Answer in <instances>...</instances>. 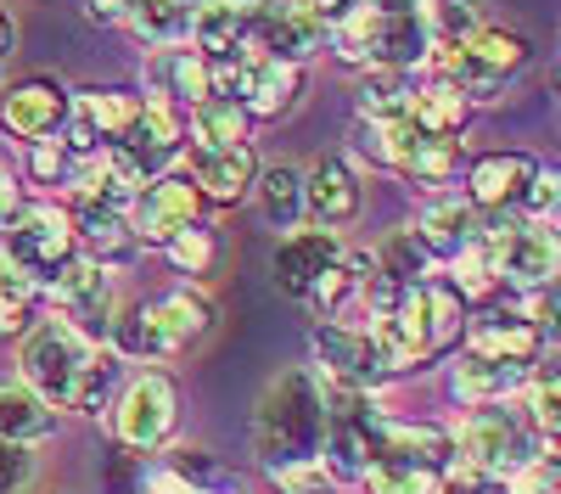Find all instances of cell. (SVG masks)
Here are the masks:
<instances>
[{"label": "cell", "mask_w": 561, "mask_h": 494, "mask_svg": "<svg viewBox=\"0 0 561 494\" xmlns=\"http://www.w3.org/2000/svg\"><path fill=\"white\" fill-rule=\"evenodd\" d=\"M169 259H174V269H185V276H208V269H214V231H203V225L192 219V225H185V231H174L169 242Z\"/></svg>", "instance_id": "obj_41"}, {"label": "cell", "mask_w": 561, "mask_h": 494, "mask_svg": "<svg viewBox=\"0 0 561 494\" xmlns=\"http://www.w3.org/2000/svg\"><path fill=\"white\" fill-rule=\"evenodd\" d=\"M174 416H180V393L163 371H147L135 377L118 404H113V433L124 449H158L169 433H174Z\"/></svg>", "instance_id": "obj_11"}, {"label": "cell", "mask_w": 561, "mask_h": 494, "mask_svg": "<svg viewBox=\"0 0 561 494\" xmlns=\"http://www.w3.org/2000/svg\"><path fill=\"white\" fill-rule=\"evenodd\" d=\"M147 84H152V102L197 107L208 96V57L203 51H158L147 62Z\"/></svg>", "instance_id": "obj_25"}, {"label": "cell", "mask_w": 561, "mask_h": 494, "mask_svg": "<svg viewBox=\"0 0 561 494\" xmlns=\"http://www.w3.org/2000/svg\"><path fill=\"white\" fill-rule=\"evenodd\" d=\"M415 237L433 248V259H455L478 237V203L472 197H433L415 219Z\"/></svg>", "instance_id": "obj_24"}, {"label": "cell", "mask_w": 561, "mask_h": 494, "mask_svg": "<svg viewBox=\"0 0 561 494\" xmlns=\"http://www.w3.org/2000/svg\"><path fill=\"white\" fill-rule=\"evenodd\" d=\"M460 298H494V287H500V259L483 248V242H466L460 253H455V282H449Z\"/></svg>", "instance_id": "obj_37"}, {"label": "cell", "mask_w": 561, "mask_h": 494, "mask_svg": "<svg viewBox=\"0 0 561 494\" xmlns=\"http://www.w3.org/2000/svg\"><path fill=\"white\" fill-rule=\"evenodd\" d=\"M460 141H455V135H427V141H421L415 147V158H410V180H421V186H438V180H449L455 169H460Z\"/></svg>", "instance_id": "obj_38"}, {"label": "cell", "mask_w": 561, "mask_h": 494, "mask_svg": "<svg viewBox=\"0 0 561 494\" xmlns=\"http://www.w3.org/2000/svg\"><path fill=\"white\" fill-rule=\"evenodd\" d=\"M192 135H197V152L242 147L248 141V107L230 102V96H203L192 107Z\"/></svg>", "instance_id": "obj_31"}, {"label": "cell", "mask_w": 561, "mask_h": 494, "mask_svg": "<svg viewBox=\"0 0 561 494\" xmlns=\"http://www.w3.org/2000/svg\"><path fill=\"white\" fill-rule=\"evenodd\" d=\"M377 461H404V467H427L444 472L455 461V438L427 422H388L377 416Z\"/></svg>", "instance_id": "obj_22"}, {"label": "cell", "mask_w": 561, "mask_h": 494, "mask_svg": "<svg viewBox=\"0 0 561 494\" xmlns=\"http://www.w3.org/2000/svg\"><path fill=\"white\" fill-rule=\"evenodd\" d=\"M253 192H259V214L275 225V231H293V225L309 214L304 208V174L293 163H275L253 180Z\"/></svg>", "instance_id": "obj_30"}, {"label": "cell", "mask_w": 561, "mask_h": 494, "mask_svg": "<svg viewBox=\"0 0 561 494\" xmlns=\"http://www.w3.org/2000/svg\"><path fill=\"white\" fill-rule=\"evenodd\" d=\"M314 354H320V377L348 382V388H370V382L388 377V366H382L377 343H370V332L365 326H348V321H320L314 326Z\"/></svg>", "instance_id": "obj_12"}, {"label": "cell", "mask_w": 561, "mask_h": 494, "mask_svg": "<svg viewBox=\"0 0 561 494\" xmlns=\"http://www.w3.org/2000/svg\"><path fill=\"white\" fill-rule=\"evenodd\" d=\"M34 282L28 276H18V269L0 259V337H12V332H23V321H28V309H34Z\"/></svg>", "instance_id": "obj_39"}, {"label": "cell", "mask_w": 561, "mask_h": 494, "mask_svg": "<svg viewBox=\"0 0 561 494\" xmlns=\"http://www.w3.org/2000/svg\"><path fill=\"white\" fill-rule=\"evenodd\" d=\"M79 253L73 242V214L39 203V208H18L7 225V242H0V259H7L18 276H28L34 287H51L62 276V264Z\"/></svg>", "instance_id": "obj_6"}, {"label": "cell", "mask_w": 561, "mask_h": 494, "mask_svg": "<svg viewBox=\"0 0 561 494\" xmlns=\"http://www.w3.org/2000/svg\"><path fill=\"white\" fill-rule=\"evenodd\" d=\"M73 242L84 248V259H96V264L129 259V253H135L129 208H113V203H96V197H79V208H73Z\"/></svg>", "instance_id": "obj_21"}, {"label": "cell", "mask_w": 561, "mask_h": 494, "mask_svg": "<svg viewBox=\"0 0 561 494\" xmlns=\"http://www.w3.org/2000/svg\"><path fill=\"white\" fill-rule=\"evenodd\" d=\"M500 282L523 287V292H539L550 282H561V231L550 219H534V225H517L511 242L500 248Z\"/></svg>", "instance_id": "obj_13"}, {"label": "cell", "mask_w": 561, "mask_h": 494, "mask_svg": "<svg viewBox=\"0 0 561 494\" xmlns=\"http://www.w3.org/2000/svg\"><path fill=\"white\" fill-rule=\"evenodd\" d=\"M28 169H34V180H45V186H57V180H68V169H73L68 141H51V135H39L34 152H28Z\"/></svg>", "instance_id": "obj_44"}, {"label": "cell", "mask_w": 561, "mask_h": 494, "mask_svg": "<svg viewBox=\"0 0 561 494\" xmlns=\"http://www.w3.org/2000/svg\"><path fill=\"white\" fill-rule=\"evenodd\" d=\"M410 96H415L410 68H370L359 79V90H354V107L370 124H388V118H404L410 113Z\"/></svg>", "instance_id": "obj_29"}, {"label": "cell", "mask_w": 561, "mask_h": 494, "mask_svg": "<svg viewBox=\"0 0 561 494\" xmlns=\"http://www.w3.org/2000/svg\"><path fill=\"white\" fill-rule=\"evenodd\" d=\"M332 39L343 62H370V68H415L433 51V28L415 7H370V0H354L332 23Z\"/></svg>", "instance_id": "obj_4"}, {"label": "cell", "mask_w": 561, "mask_h": 494, "mask_svg": "<svg viewBox=\"0 0 561 494\" xmlns=\"http://www.w3.org/2000/svg\"><path fill=\"white\" fill-rule=\"evenodd\" d=\"M12 39H18V28H12V18H7V12H0V57L12 51Z\"/></svg>", "instance_id": "obj_50"}, {"label": "cell", "mask_w": 561, "mask_h": 494, "mask_svg": "<svg viewBox=\"0 0 561 494\" xmlns=\"http://www.w3.org/2000/svg\"><path fill=\"white\" fill-rule=\"evenodd\" d=\"M84 7H90V18H102V23H124L135 0H84Z\"/></svg>", "instance_id": "obj_49"}, {"label": "cell", "mask_w": 561, "mask_h": 494, "mask_svg": "<svg viewBox=\"0 0 561 494\" xmlns=\"http://www.w3.org/2000/svg\"><path fill=\"white\" fill-rule=\"evenodd\" d=\"M528 62V39L511 34V28H478L472 39H449L438 73L460 90L466 102H494L511 73H523Z\"/></svg>", "instance_id": "obj_5"}, {"label": "cell", "mask_w": 561, "mask_h": 494, "mask_svg": "<svg viewBox=\"0 0 561 494\" xmlns=\"http://www.w3.org/2000/svg\"><path fill=\"white\" fill-rule=\"evenodd\" d=\"M51 298H57V309H62V321H68L73 332H84L90 343L113 332L118 298H113V276H107V264L73 253V259L62 264V276L51 282Z\"/></svg>", "instance_id": "obj_10"}, {"label": "cell", "mask_w": 561, "mask_h": 494, "mask_svg": "<svg viewBox=\"0 0 561 494\" xmlns=\"http://www.w3.org/2000/svg\"><path fill=\"white\" fill-rule=\"evenodd\" d=\"M460 332H466V354H483V359H511V366H528V359L539 354V337H534V326H528L523 309L489 303V309H478Z\"/></svg>", "instance_id": "obj_16"}, {"label": "cell", "mask_w": 561, "mask_h": 494, "mask_svg": "<svg viewBox=\"0 0 561 494\" xmlns=\"http://www.w3.org/2000/svg\"><path fill=\"white\" fill-rule=\"evenodd\" d=\"M370 7H415V0H370Z\"/></svg>", "instance_id": "obj_52"}, {"label": "cell", "mask_w": 561, "mask_h": 494, "mask_svg": "<svg viewBox=\"0 0 561 494\" xmlns=\"http://www.w3.org/2000/svg\"><path fill=\"white\" fill-rule=\"evenodd\" d=\"M0 124L23 141H39V135H57L68 124V90L57 79H23L12 84V96L0 102Z\"/></svg>", "instance_id": "obj_18"}, {"label": "cell", "mask_w": 561, "mask_h": 494, "mask_svg": "<svg viewBox=\"0 0 561 494\" xmlns=\"http://www.w3.org/2000/svg\"><path fill=\"white\" fill-rule=\"evenodd\" d=\"M197 203H203V192L192 186V180H180V174H158V180H147L140 186V197H135V242H169L174 231H185V225L197 219Z\"/></svg>", "instance_id": "obj_14"}, {"label": "cell", "mask_w": 561, "mask_h": 494, "mask_svg": "<svg viewBox=\"0 0 561 494\" xmlns=\"http://www.w3.org/2000/svg\"><path fill=\"white\" fill-rule=\"evenodd\" d=\"M259 0H197L192 7V39L203 57H237L253 51Z\"/></svg>", "instance_id": "obj_17"}, {"label": "cell", "mask_w": 561, "mask_h": 494, "mask_svg": "<svg viewBox=\"0 0 561 494\" xmlns=\"http://www.w3.org/2000/svg\"><path fill=\"white\" fill-rule=\"evenodd\" d=\"M433 28L444 39H472L483 28V0H433Z\"/></svg>", "instance_id": "obj_42"}, {"label": "cell", "mask_w": 561, "mask_h": 494, "mask_svg": "<svg viewBox=\"0 0 561 494\" xmlns=\"http://www.w3.org/2000/svg\"><path fill=\"white\" fill-rule=\"evenodd\" d=\"M517 494H561V456H534L517 472Z\"/></svg>", "instance_id": "obj_45"}, {"label": "cell", "mask_w": 561, "mask_h": 494, "mask_svg": "<svg viewBox=\"0 0 561 494\" xmlns=\"http://www.w3.org/2000/svg\"><path fill=\"white\" fill-rule=\"evenodd\" d=\"M325 39H332V18H325L314 0H259V23H253V51L259 57L309 62Z\"/></svg>", "instance_id": "obj_9"}, {"label": "cell", "mask_w": 561, "mask_h": 494, "mask_svg": "<svg viewBox=\"0 0 561 494\" xmlns=\"http://www.w3.org/2000/svg\"><path fill=\"white\" fill-rule=\"evenodd\" d=\"M359 180H354V169L343 163V158H314V169L304 174V208H309V219L314 225H348L354 214H359Z\"/></svg>", "instance_id": "obj_20"}, {"label": "cell", "mask_w": 561, "mask_h": 494, "mask_svg": "<svg viewBox=\"0 0 561 494\" xmlns=\"http://www.w3.org/2000/svg\"><path fill=\"white\" fill-rule=\"evenodd\" d=\"M528 388V366L511 359H483V354H460L449 366V393L460 404H505V393Z\"/></svg>", "instance_id": "obj_23"}, {"label": "cell", "mask_w": 561, "mask_h": 494, "mask_svg": "<svg viewBox=\"0 0 561 494\" xmlns=\"http://www.w3.org/2000/svg\"><path fill=\"white\" fill-rule=\"evenodd\" d=\"M124 23L152 45H174L185 28H192V0H135Z\"/></svg>", "instance_id": "obj_33"}, {"label": "cell", "mask_w": 561, "mask_h": 494, "mask_svg": "<svg viewBox=\"0 0 561 494\" xmlns=\"http://www.w3.org/2000/svg\"><path fill=\"white\" fill-rule=\"evenodd\" d=\"M455 456H466L472 472L505 483V478H517L534 461V433H528V422H517L511 411H478V416H466Z\"/></svg>", "instance_id": "obj_8"}, {"label": "cell", "mask_w": 561, "mask_h": 494, "mask_svg": "<svg viewBox=\"0 0 561 494\" xmlns=\"http://www.w3.org/2000/svg\"><path fill=\"white\" fill-rule=\"evenodd\" d=\"M337 259H343V248H337V237L325 231V225H320V231H293L287 242L275 248V287L304 298Z\"/></svg>", "instance_id": "obj_19"}, {"label": "cell", "mask_w": 561, "mask_h": 494, "mask_svg": "<svg viewBox=\"0 0 561 494\" xmlns=\"http://www.w3.org/2000/svg\"><path fill=\"white\" fill-rule=\"evenodd\" d=\"M0 62H7V57H0Z\"/></svg>", "instance_id": "obj_53"}, {"label": "cell", "mask_w": 561, "mask_h": 494, "mask_svg": "<svg viewBox=\"0 0 561 494\" xmlns=\"http://www.w3.org/2000/svg\"><path fill=\"white\" fill-rule=\"evenodd\" d=\"M253 180H259V163H253L248 141H242V147H219V152H197V192H203L208 203H237V197H248Z\"/></svg>", "instance_id": "obj_26"}, {"label": "cell", "mask_w": 561, "mask_h": 494, "mask_svg": "<svg viewBox=\"0 0 561 494\" xmlns=\"http://www.w3.org/2000/svg\"><path fill=\"white\" fill-rule=\"evenodd\" d=\"M466 113H472V102H466L449 79H438V84H427V90H415V96H410V124L427 129V135H460Z\"/></svg>", "instance_id": "obj_32"}, {"label": "cell", "mask_w": 561, "mask_h": 494, "mask_svg": "<svg viewBox=\"0 0 561 494\" xmlns=\"http://www.w3.org/2000/svg\"><path fill=\"white\" fill-rule=\"evenodd\" d=\"M528 393H534V422H539L550 438H561V359L528 371Z\"/></svg>", "instance_id": "obj_40"}, {"label": "cell", "mask_w": 561, "mask_h": 494, "mask_svg": "<svg viewBox=\"0 0 561 494\" xmlns=\"http://www.w3.org/2000/svg\"><path fill=\"white\" fill-rule=\"evenodd\" d=\"M28 483V444L0 438V494H18Z\"/></svg>", "instance_id": "obj_47"}, {"label": "cell", "mask_w": 561, "mask_h": 494, "mask_svg": "<svg viewBox=\"0 0 561 494\" xmlns=\"http://www.w3.org/2000/svg\"><path fill=\"white\" fill-rule=\"evenodd\" d=\"M325 438V393L314 371H287L275 377L253 411V449L270 472L287 467H314Z\"/></svg>", "instance_id": "obj_2"}, {"label": "cell", "mask_w": 561, "mask_h": 494, "mask_svg": "<svg viewBox=\"0 0 561 494\" xmlns=\"http://www.w3.org/2000/svg\"><path fill=\"white\" fill-rule=\"evenodd\" d=\"M377 264H382V276H393L399 287H415V282H427L433 276V248L421 242L415 231H393L388 242H382V253H377Z\"/></svg>", "instance_id": "obj_34"}, {"label": "cell", "mask_w": 561, "mask_h": 494, "mask_svg": "<svg viewBox=\"0 0 561 494\" xmlns=\"http://www.w3.org/2000/svg\"><path fill=\"white\" fill-rule=\"evenodd\" d=\"M163 467H169V472H180L185 483L208 489V494H242V489H237V478H230V472L208 456V449H197V444H180V449H169Z\"/></svg>", "instance_id": "obj_36"}, {"label": "cell", "mask_w": 561, "mask_h": 494, "mask_svg": "<svg viewBox=\"0 0 561 494\" xmlns=\"http://www.w3.org/2000/svg\"><path fill=\"white\" fill-rule=\"evenodd\" d=\"M57 433V411L45 404L28 382H0V438L12 444H39Z\"/></svg>", "instance_id": "obj_27"}, {"label": "cell", "mask_w": 561, "mask_h": 494, "mask_svg": "<svg viewBox=\"0 0 561 494\" xmlns=\"http://www.w3.org/2000/svg\"><path fill=\"white\" fill-rule=\"evenodd\" d=\"M214 326V303L197 287H174L152 303H135L124 314H113V348L135 354V359H174L192 343H203Z\"/></svg>", "instance_id": "obj_3"}, {"label": "cell", "mask_w": 561, "mask_h": 494, "mask_svg": "<svg viewBox=\"0 0 561 494\" xmlns=\"http://www.w3.org/2000/svg\"><path fill=\"white\" fill-rule=\"evenodd\" d=\"M365 332H370V343H377L388 371H410V366H421V359H433L438 337H433V314H427V282L399 287V298L370 314Z\"/></svg>", "instance_id": "obj_7"}, {"label": "cell", "mask_w": 561, "mask_h": 494, "mask_svg": "<svg viewBox=\"0 0 561 494\" xmlns=\"http://www.w3.org/2000/svg\"><path fill=\"white\" fill-rule=\"evenodd\" d=\"M23 203H18V180H12V169H7V158H0V231L12 225V214H18Z\"/></svg>", "instance_id": "obj_48"}, {"label": "cell", "mask_w": 561, "mask_h": 494, "mask_svg": "<svg viewBox=\"0 0 561 494\" xmlns=\"http://www.w3.org/2000/svg\"><path fill=\"white\" fill-rule=\"evenodd\" d=\"M523 203H528L539 219H550V214L561 208V169H534V180H528Z\"/></svg>", "instance_id": "obj_46"}, {"label": "cell", "mask_w": 561, "mask_h": 494, "mask_svg": "<svg viewBox=\"0 0 561 494\" xmlns=\"http://www.w3.org/2000/svg\"><path fill=\"white\" fill-rule=\"evenodd\" d=\"M18 371L51 411H84V416H96L118 388V359L102 354L84 332H73L62 314L57 321H39L23 337Z\"/></svg>", "instance_id": "obj_1"}, {"label": "cell", "mask_w": 561, "mask_h": 494, "mask_svg": "<svg viewBox=\"0 0 561 494\" xmlns=\"http://www.w3.org/2000/svg\"><path fill=\"white\" fill-rule=\"evenodd\" d=\"M523 314H528V326H534V337H539L545 348H561V282L539 287Z\"/></svg>", "instance_id": "obj_43"}, {"label": "cell", "mask_w": 561, "mask_h": 494, "mask_svg": "<svg viewBox=\"0 0 561 494\" xmlns=\"http://www.w3.org/2000/svg\"><path fill=\"white\" fill-rule=\"evenodd\" d=\"M314 7H320V12H325V18H332V23H337V18H343V12H348V7H354V0H314Z\"/></svg>", "instance_id": "obj_51"}, {"label": "cell", "mask_w": 561, "mask_h": 494, "mask_svg": "<svg viewBox=\"0 0 561 494\" xmlns=\"http://www.w3.org/2000/svg\"><path fill=\"white\" fill-rule=\"evenodd\" d=\"M113 147H118L140 174H147V180H158L163 163H174V152H180V118H174V107H169V102H140L135 118L124 124V135H118Z\"/></svg>", "instance_id": "obj_15"}, {"label": "cell", "mask_w": 561, "mask_h": 494, "mask_svg": "<svg viewBox=\"0 0 561 494\" xmlns=\"http://www.w3.org/2000/svg\"><path fill=\"white\" fill-rule=\"evenodd\" d=\"M370 494H444V472L404 467V461H370L359 478Z\"/></svg>", "instance_id": "obj_35"}, {"label": "cell", "mask_w": 561, "mask_h": 494, "mask_svg": "<svg viewBox=\"0 0 561 494\" xmlns=\"http://www.w3.org/2000/svg\"><path fill=\"white\" fill-rule=\"evenodd\" d=\"M534 180V163L523 152H494L472 163V203L478 208H505V203H523Z\"/></svg>", "instance_id": "obj_28"}]
</instances>
